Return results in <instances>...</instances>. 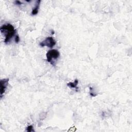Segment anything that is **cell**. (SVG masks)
Segmentation results:
<instances>
[{
	"label": "cell",
	"mask_w": 132,
	"mask_h": 132,
	"mask_svg": "<svg viewBox=\"0 0 132 132\" xmlns=\"http://www.w3.org/2000/svg\"><path fill=\"white\" fill-rule=\"evenodd\" d=\"M1 33L5 36L4 43L6 44H9L10 40L16 33V30L15 29L14 26L11 24H6L3 25L0 28Z\"/></svg>",
	"instance_id": "1"
},
{
	"label": "cell",
	"mask_w": 132,
	"mask_h": 132,
	"mask_svg": "<svg viewBox=\"0 0 132 132\" xmlns=\"http://www.w3.org/2000/svg\"><path fill=\"white\" fill-rule=\"evenodd\" d=\"M46 56L47 61L51 63L52 65L55 66V60L59 59L60 56V53L56 50H51L47 52Z\"/></svg>",
	"instance_id": "2"
},
{
	"label": "cell",
	"mask_w": 132,
	"mask_h": 132,
	"mask_svg": "<svg viewBox=\"0 0 132 132\" xmlns=\"http://www.w3.org/2000/svg\"><path fill=\"white\" fill-rule=\"evenodd\" d=\"M56 44V41L52 37H47L43 41L40 43L39 45L41 47L46 46L48 47H50V48H52Z\"/></svg>",
	"instance_id": "3"
},
{
	"label": "cell",
	"mask_w": 132,
	"mask_h": 132,
	"mask_svg": "<svg viewBox=\"0 0 132 132\" xmlns=\"http://www.w3.org/2000/svg\"><path fill=\"white\" fill-rule=\"evenodd\" d=\"M9 79V78H5L1 80V98L2 99L3 97V94L5 92V90L7 88V87L8 84Z\"/></svg>",
	"instance_id": "4"
},
{
	"label": "cell",
	"mask_w": 132,
	"mask_h": 132,
	"mask_svg": "<svg viewBox=\"0 0 132 132\" xmlns=\"http://www.w3.org/2000/svg\"><path fill=\"white\" fill-rule=\"evenodd\" d=\"M40 3H41L40 0H38V1H36V6H35V8L33 9L32 12H31V15H36L37 14H38V10H39V7H40Z\"/></svg>",
	"instance_id": "5"
},
{
	"label": "cell",
	"mask_w": 132,
	"mask_h": 132,
	"mask_svg": "<svg viewBox=\"0 0 132 132\" xmlns=\"http://www.w3.org/2000/svg\"><path fill=\"white\" fill-rule=\"evenodd\" d=\"M78 81L77 79H76V80L74 81V82L73 83H72V82L68 83L67 84V86L70 88L76 89V91H78V87H77V86L78 85Z\"/></svg>",
	"instance_id": "6"
},
{
	"label": "cell",
	"mask_w": 132,
	"mask_h": 132,
	"mask_svg": "<svg viewBox=\"0 0 132 132\" xmlns=\"http://www.w3.org/2000/svg\"><path fill=\"white\" fill-rule=\"evenodd\" d=\"M26 131L28 132L34 131V130L33 129V125H29V126H28V128H27V129H26Z\"/></svg>",
	"instance_id": "7"
},
{
	"label": "cell",
	"mask_w": 132,
	"mask_h": 132,
	"mask_svg": "<svg viewBox=\"0 0 132 132\" xmlns=\"http://www.w3.org/2000/svg\"><path fill=\"white\" fill-rule=\"evenodd\" d=\"M20 41V37L18 35H17L15 36V43L16 44H18Z\"/></svg>",
	"instance_id": "8"
},
{
	"label": "cell",
	"mask_w": 132,
	"mask_h": 132,
	"mask_svg": "<svg viewBox=\"0 0 132 132\" xmlns=\"http://www.w3.org/2000/svg\"><path fill=\"white\" fill-rule=\"evenodd\" d=\"M92 87H90V91H92ZM90 94L92 97H95V96H97L96 94H94L92 92H90Z\"/></svg>",
	"instance_id": "9"
},
{
	"label": "cell",
	"mask_w": 132,
	"mask_h": 132,
	"mask_svg": "<svg viewBox=\"0 0 132 132\" xmlns=\"http://www.w3.org/2000/svg\"><path fill=\"white\" fill-rule=\"evenodd\" d=\"M15 4H16V5H21L22 4V2H21V1H15Z\"/></svg>",
	"instance_id": "10"
}]
</instances>
